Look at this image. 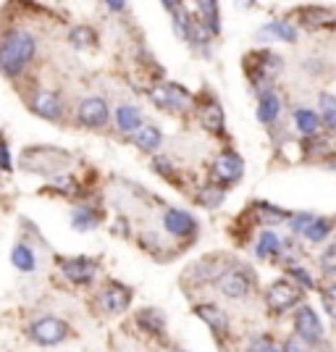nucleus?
Here are the masks:
<instances>
[{
    "label": "nucleus",
    "mask_w": 336,
    "mask_h": 352,
    "mask_svg": "<svg viewBox=\"0 0 336 352\" xmlns=\"http://www.w3.org/2000/svg\"><path fill=\"white\" fill-rule=\"evenodd\" d=\"M34 56V37L30 32H11L0 43V72L16 76Z\"/></svg>",
    "instance_id": "nucleus-1"
},
{
    "label": "nucleus",
    "mask_w": 336,
    "mask_h": 352,
    "mask_svg": "<svg viewBox=\"0 0 336 352\" xmlns=\"http://www.w3.org/2000/svg\"><path fill=\"white\" fill-rule=\"evenodd\" d=\"M150 100L166 113H184L192 105V95L184 87H179V85L161 82V85H155L150 89Z\"/></svg>",
    "instance_id": "nucleus-2"
},
{
    "label": "nucleus",
    "mask_w": 336,
    "mask_h": 352,
    "mask_svg": "<svg viewBox=\"0 0 336 352\" xmlns=\"http://www.w3.org/2000/svg\"><path fill=\"white\" fill-rule=\"evenodd\" d=\"M252 281L255 276L249 274L247 268H226V271H221V276L216 279V287L221 289V294H226V297H232V300H242V297H247L249 289H252Z\"/></svg>",
    "instance_id": "nucleus-3"
},
{
    "label": "nucleus",
    "mask_w": 336,
    "mask_h": 352,
    "mask_svg": "<svg viewBox=\"0 0 336 352\" xmlns=\"http://www.w3.org/2000/svg\"><path fill=\"white\" fill-rule=\"evenodd\" d=\"M242 174H245V161L236 155L234 150L221 153L216 163H213V176H216V184L221 190L229 187V184H236L242 179Z\"/></svg>",
    "instance_id": "nucleus-4"
},
{
    "label": "nucleus",
    "mask_w": 336,
    "mask_h": 352,
    "mask_svg": "<svg viewBox=\"0 0 336 352\" xmlns=\"http://www.w3.org/2000/svg\"><path fill=\"white\" fill-rule=\"evenodd\" d=\"M302 300V292L297 284H289V281H273L265 292V302L273 313H284V310L294 308L297 302Z\"/></svg>",
    "instance_id": "nucleus-5"
},
{
    "label": "nucleus",
    "mask_w": 336,
    "mask_h": 352,
    "mask_svg": "<svg viewBox=\"0 0 336 352\" xmlns=\"http://www.w3.org/2000/svg\"><path fill=\"white\" fill-rule=\"evenodd\" d=\"M294 329H297V337L305 339L307 344H315V342H321L323 339L321 321H318L315 310L307 308V305L297 308V313H294Z\"/></svg>",
    "instance_id": "nucleus-6"
},
{
    "label": "nucleus",
    "mask_w": 336,
    "mask_h": 352,
    "mask_svg": "<svg viewBox=\"0 0 336 352\" xmlns=\"http://www.w3.org/2000/svg\"><path fill=\"white\" fill-rule=\"evenodd\" d=\"M30 334L40 344H58L60 339H66L69 334V326L60 318H40L37 323H32Z\"/></svg>",
    "instance_id": "nucleus-7"
},
{
    "label": "nucleus",
    "mask_w": 336,
    "mask_h": 352,
    "mask_svg": "<svg viewBox=\"0 0 336 352\" xmlns=\"http://www.w3.org/2000/svg\"><path fill=\"white\" fill-rule=\"evenodd\" d=\"M163 229L168 232V234L179 236V239H187L197 232V221L194 216H190L187 210H179V208H168L166 213H163Z\"/></svg>",
    "instance_id": "nucleus-8"
},
{
    "label": "nucleus",
    "mask_w": 336,
    "mask_h": 352,
    "mask_svg": "<svg viewBox=\"0 0 336 352\" xmlns=\"http://www.w3.org/2000/svg\"><path fill=\"white\" fill-rule=\"evenodd\" d=\"M79 121L89 126V129H98L108 121V103L102 98H87L79 105Z\"/></svg>",
    "instance_id": "nucleus-9"
},
{
    "label": "nucleus",
    "mask_w": 336,
    "mask_h": 352,
    "mask_svg": "<svg viewBox=\"0 0 336 352\" xmlns=\"http://www.w3.org/2000/svg\"><path fill=\"white\" fill-rule=\"evenodd\" d=\"M60 268H63L66 279L74 281V284H89V281L95 279V274H98V265H95V261H89V258H71V261H63Z\"/></svg>",
    "instance_id": "nucleus-10"
},
{
    "label": "nucleus",
    "mask_w": 336,
    "mask_h": 352,
    "mask_svg": "<svg viewBox=\"0 0 336 352\" xmlns=\"http://www.w3.org/2000/svg\"><path fill=\"white\" fill-rule=\"evenodd\" d=\"M194 316H197L200 321H205V326H210V331L219 339L226 337V331H229V316H226L219 305H197V308H194Z\"/></svg>",
    "instance_id": "nucleus-11"
},
{
    "label": "nucleus",
    "mask_w": 336,
    "mask_h": 352,
    "mask_svg": "<svg viewBox=\"0 0 336 352\" xmlns=\"http://www.w3.org/2000/svg\"><path fill=\"white\" fill-rule=\"evenodd\" d=\"M197 118H200V124H203L210 134H221V132H223V126H226L223 108H221V103H219V100H213V98H208V100L200 105Z\"/></svg>",
    "instance_id": "nucleus-12"
},
{
    "label": "nucleus",
    "mask_w": 336,
    "mask_h": 352,
    "mask_svg": "<svg viewBox=\"0 0 336 352\" xmlns=\"http://www.w3.org/2000/svg\"><path fill=\"white\" fill-rule=\"evenodd\" d=\"M129 302H132V289L124 284H111L100 297L102 310H108V313H121L129 308Z\"/></svg>",
    "instance_id": "nucleus-13"
},
{
    "label": "nucleus",
    "mask_w": 336,
    "mask_h": 352,
    "mask_svg": "<svg viewBox=\"0 0 336 352\" xmlns=\"http://www.w3.org/2000/svg\"><path fill=\"white\" fill-rule=\"evenodd\" d=\"M258 40H278V43H294L297 40V30L289 21H271L258 30Z\"/></svg>",
    "instance_id": "nucleus-14"
},
{
    "label": "nucleus",
    "mask_w": 336,
    "mask_h": 352,
    "mask_svg": "<svg viewBox=\"0 0 336 352\" xmlns=\"http://www.w3.org/2000/svg\"><path fill=\"white\" fill-rule=\"evenodd\" d=\"M32 111L40 113L43 118H58L60 111H63V105H60V98L56 92H40V95H34V100H32Z\"/></svg>",
    "instance_id": "nucleus-15"
},
{
    "label": "nucleus",
    "mask_w": 336,
    "mask_h": 352,
    "mask_svg": "<svg viewBox=\"0 0 336 352\" xmlns=\"http://www.w3.org/2000/svg\"><path fill=\"white\" fill-rule=\"evenodd\" d=\"M278 113H281V98H278L273 89L263 92L260 100H258V121L260 124H273L278 118Z\"/></svg>",
    "instance_id": "nucleus-16"
},
{
    "label": "nucleus",
    "mask_w": 336,
    "mask_h": 352,
    "mask_svg": "<svg viewBox=\"0 0 336 352\" xmlns=\"http://www.w3.org/2000/svg\"><path fill=\"white\" fill-rule=\"evenodd\" d=\"M116 124H118V129L126 134L139 132V129H142V113H139V108H134V105H121L116 111Z\"/></svg>",
    "instance_id": "nucleus-17"
},
{
    "label": "nucleus",
    "mask_w": 336,
    "mask_h": 352,
    "mask_svg": "<svg viewBox=\"0 0 336 352\" xmlns=\"http://www.w3.org/2000/svg\"><path fill=\"white\" fill-rule=\"evenodd\" d=\"M281 250H284V242L273 229H265L263 234L258 236V248H255L258 258H276Z\"/></svg>",
    "instance_id": "nucleus-18"
},
{
    "label": "nucleus",
    "mask_w": 336,
    "mask_h": 352,
    "mask_svg": "<svg viewBox=\"0 0 336 352\" xmlns=\"http://www.w3.org/2000/svg\"><path fill=\"white\" fill-rule=\"evenodd\" d=\"M197 11H200V14L194 16V19H197L210 34H219V30H221L219 27V3H213V0H210V3H208V0H200V3H197Z\"/></svg>",
    "instance_id": "nucleus-19"
},
{
    "label": "nucleus",
    "mask_w": 336,
    "mask_h": 352,
    "mask_svg": "<svg viewBox=\"0 0 336 352\" xmlns=\"http://www.w3.org/2000/svg\"><path fill=\"white\" fill-rule=\"evenodd\" d=\"M134 145L139 147L142 153H155L163 145V134L158 126H142L139 132L134 134Z\"/></svg>",
    "instance_id": "nucleus-20"
},
{
    "label": "nucleus",
    "mask_w": 336,
    "mask_h": 352,
    "mask_svg": "<svg viewBox=\"0 0 336 352\" xmlns=\"http://www.w3.org/2000/svg\"><path fill=\"white\" fill-rule=\"evenodd\" d=\"M294 126L302 134H307V137H313L321 129V116L315 111H310V108H297L294 111Z\"/></svg>",
    "instance_id": "nucleus-21"
},
{
    "label": "nucleus",
    "mask_w": 336,
    "mask_h": 352,
    "mask_svg": "<svg viewBox=\"0 0 336 352\" xmlns=\"http://www.w3.org/2000/svg\"><path fill=\"white\" fill-rule=\"evenodd\" d=\"M137 323L145 329V331H150V334H158L161 337L163 329H166V318H163V313L158 308H145L137 313Z\"/></svg>",
    "instance_id": "nucleus-22"
},
{
    "label": "nucleus",
    "mask_w": 336,
    "mask_h": 352,
    "mask_svg": "<svg viewBox=\"0 0 336 352\" xmlns=\"http://www.w3.org/2000/svg\"><path fill=\"white\" fill-rule=\"evenodd\" d=\"M302 21L310 30H321V27H336V16L326 8H307L302 11Z\"/></svg>",
    "instance_id": "nucleus-23"
},
{
    "label": "nucleus",
    "mask_w": 336,
    "mask_h": 352,
    "mask_svg": "<svg viewBox=\"0 0 336 352\" xmlns=\"http://www.w3.org/2000/svg\"><path fill=\"white\" fill-rule=\"evenodd\" d=\"M331 229H334V223L328 219H313L310 221V226L305 229V239L307 242H313V245H318V242H323L326 236L331 234Z\"/></svg>",
    "instance_id": "nucleus-24"
},
{
    "label": "nucleus",
    "mask_w": 336,
    "mask_h": 352,
    "mask_svg": "<svg viewBox=\"0 0 336 352\" xmlns=\"http://www.w3.org/2000/svg\"><path fill=\"white\" fill-rule=\"evenodd\" d=\"M11 261H14V265L19 271H34V265H37L34 252H32L27 245H16V248L11 250Z\"/></svg>",
    "instance_id": "nucleus-25"
},
{
    "label": "nucleus",
    "mask_w": 336,
    "mask_h": 352,
    "mask_svg": "<svg viewBox=\"0 0 336 352\" xmlns=\"http://www.w3.org/2000/svg\"><path fill=\"white\" fill-rule=\"evenodd\" d=\"M223 197H226V192L221 190L219 184H208V187H203L200 195H197V203L205 208H219L221 203H223Z\"/></svg>",
    "instance_id": "nucleus-26"
},
{
    "label": "nucleus",
    "mask_w": 336,
    "mask_h": 352,
    "mask_svg": "<svg viewBox=\"0 0 336 352\" xmlns=\"http://www.w3.org/2000/svg\"><path fill=\"white\" fill-rule=\"evenodd\" d=\"M71 223L76 232H89V229L98 226V216H95L89 208H76L71 216Z\"/></svg>",
    "instance_id": "nucleus-27"
},
{
    "label": "nucleus",
    "mask_w": 336,
    "mask_h": 352,
    "mask_svg": "<svg viewBox=\"0 0 336 352\" xmlns=\"http://www.w3.org/2000/svg\"><path fill=\"white\" fill-rule=\"evenodd\" d=\"M255 210H258V219L263 221V223H281L284 219H289V213H287V210L268 206V203H258Z\"/></svg>",
    "instance_id": "nucleus-28"
},
{
    "label": "nucleus",
    "mask_w": 336,
    "mask_h": 352,
    "mask_svg": "<svg viewBox=\"0 0 336 352\" xmlns=\"http://www.w3.org/2000/svg\"><path fill=\"white\" fill-rule=\"evenodd\" d=\"M321 118L326 126L336 129V98L334 95H321Z\"/></svg>",
    "instance_id": "nucleus-29"
},
{
    "label": "nucleus",
    "mask_w": 336,
    "mask_h": 352,
    "mask_svg": "<svg viewBox=\"0 0 336 352\" xmlns=\"http://www.w3.org/2000/svg\"><path fill=\"white\" fill-rule=\"evenodd\" d=\"M71 43L76 47H89V45H95V32L89 30V27H76L71 32Z\"/></svg>",
    "instance_id": "nucleus-30"
},
{
    "label": "nucleus",
    "mask_w": 336,
    "mask_h": 352,
    "mask_svg": "<svg viewBox=\"0 0 336 352\" xmlns=\"http://www.w3.org/2000/svg\"><path fill=\"white\" fill-rule=\"evenodd\" d=\"M289 274H292V279H294L297 287H305V289H313V287H315V279L307 274L302 265H292V268H289Z\"/></svg>",
    "instance_id": "nucleus-31"
},
{
    "label": "nucleus",
    "mask_w": 336,
    "mask_h": 352,
    "mask_svg": "<svg viewBox=\"0 0 336 352\" xmlns=\"http://www.w3.org/2000/svg\"><path fill=\"white\" fill-rule=\"evenodd\" d=\"M321 268H323V274L336 276V245H331V248L321 255Z\"/></svg>",
    "instance_id": "nucleus-32"
},
{
    "label": "nucleus",
    "mask_w": 336,
    "mask_h": 352,
    "mask_svg": "<svg viewBox=\"0 0 336 352\" xmlns=\"http://www.w3.org/2000/svg\"><path fill=\"white\" fill-rule=\"evenodd\" d=\"M321 300H323L326 313H328L331 318H336V284H331V287H326V289H323Z\"/></svg>",
    "instance_id": "nucleus-33"
},
{
    "label": "nucleus",
    "mask_w": 336,
    "mask_h": 352,
    "mask_svg": "<svg viewBox=\"0 0 336 352\" xmlns=\"http://www.w3.org/2000/svg\"><path fill=\"white\" fill-rule=\"evenodd\" d=\"M315 219V216H310V213H297V216H292V226L294 229V234H305V229L310 226V221Z\"/></svg>",
    "instance_id": "nucleus-34"
},
{
    "label": "nucleus",
    "mask_w": 336,
    "mask_h": 352,
    "mask_svg": "<svg viewBox=\"0 0 336 352\" xmlns=\"http://www.w3.org/2000/svg\"><path fill=\"white\" fill-rule=\"evenodd\" d=\"M281 352H310V344H307L305 339H300L294 334V337H289L284 342V350Z\"/></svg>",
    "instance_id": "nucleus-35"
},
{
    "label": "nucleus",
    "mask_w": 336,
    "mask_h": 352,
    "mask_svg": "<svg viewBox=\"0 0 336 352\" xmlns=\"http://www.w3.org/2000/svg\"><path fill=\"white\" fill-rule=\"evenodd\" d=\"M249 352H281V350H278L268 337H258L252 344H249Z\"/></svg>",
    "instance_id": "nucleus-36"
},
{
    "label": "nucleus",
    "mask_w": 336,
    "mask_h": 352,
    "mask_svg": "<svg viewBox=\"0 0 336 352\" xmlns=\"http://www.w3.org/2000/svg\"><path fill=\"white\" fill-rule=\"evenodd\" d=\"M53 184H56L58 190H74V179H69V176H58V179H53Z\"/></svg>",
    "instance_id": "nucleus-37"
},
{
    "label": "nucleus",
    "mask_w": 336,
    "mask_h": 352,
    "mask_svg": "<svg viewBox=\"0 0 336 352\" xmlns=\"http://www.w3.org/2000/svg\"><path fill=\"white\" fill-rule=\"evenodd\" d=\"M0 166L3 168H11V158H8V147L0 142Z\"/></svg>",
    "instance_id": "nucleus-38"
},
{
    "label": "nucleus",
    "mask_w": 336,
    "mask_h": 352,
    "mask_svg": "<svg viewBox=\"0 0 336 352\" xmlns=\"http://www.w3.org/2000/svg\"><path fill=\"white\" fill-rule=\"evenodd\" d=\"M108 8H111V11H124L126 6H124V3H113V0H111V3H108Z\"/></svg>",
    "instance_id": "nucleus-39"
},
{
    "label": "nucleus",
    "mask_w": 336,
    "mask_h": 352,
    "mask_svg": "<svg viewBox=\"0 0 336 352\" xmlns=\"http://www.w3.org/2000/svg\"><path fill=\"white\" fill-rule=\"evenodd\" d=\"M171 352H187V350H179V347H176V350H171Z\"/></svg>",
    "instance_id": "nucleus-40"
}]
</instances>
